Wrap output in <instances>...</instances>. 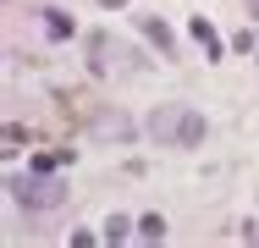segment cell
Listing matches in <instances>:
<instances>
[{"instance_id": "5", "label": "cell", "mask_w": 259, "mask_h": 248, "mask_svg": "<svg viewBox=\"0 0 259 248\" xmlns=\"http://www.w3.org/2000/svg\"><path fill=\"white\" fill-rule=\"evenodd\" d=\"M39 22H45V33H50V39H72V33H77V22H72L61 6H45V11H39Z\"/></svg>"}, {"instance_id": "10", "label": "cell", "mask_w": 259, "mask_h": 248, "mask_svg": "<svg viewBox=\"0 0 259 248\" xmlns=\"http://www.w3.org/2000/svg\"><path fill=\"white\" fill-rule=\"evenodd\" d=\"M100 6H105V11H110V6H127V0H100Z\"/></svg>"}, {"instance_id": "7", "label": "cell", "mask_w": 259, "mask_h": 248, "mask_svg": "<svg viewBox=\"0 0 259 248\" xmlns=\"http://www.w3.org/2000/svg\"><path fill=\"white\" fill-rule=\"evenodd\" d=\"M94 138H133V121L127 116H105V121H94Z\"/></svg>"}, {"instance_id": "11", "label": "cell", "mask_w": 259, "mask_h": 248, "mask_svg": "<svg viewBox=\"0 0 259 248\" xmlns=\"http://www.w3.org/2000/svg\"><path fill=\"white\" fill-rule=\"evenodd\" d=\"M248 17H259V0H248Z\"/></svg>"}, {"instance_id": "2", "label": "cell", "mask_w": 259, "mask_h": 248, "mask_svg": "<svg viewBox=\"0 0 259 248\" xmlns=\"http://www.w3.org/2000/svg\"><path fill=\"white\" fill-rule=\"evenodd\" d=\"M110 66H127V72H144L149 61L138 55V50H127L121 39H110V33H89V72H110Z\"/></svg>"}, {"instance_id": "6", "label": "cell", "mask_w": 259, "mask_h": 248, "mask_svg": "<svg viewBox=\"0 0 259 248\" xmlns=\"http://www.w3.org/2000/svg\"><path fill=\"white\" fill-rule=\"evenodd\" d=\"M138 28H144V39H149V45H155L160 55H171V50H177V39H171V28H165L160 17H138Z\"/></svg>"}, {"instance_id": "8", "label": "cell", "mask_w": 259, "mask_h": 248, "mask_svg": "<svg viewBox=\"0 0 259 248\" xmlns=\"http://www.w3.org/2000/svg\"><path fill=\"white\" fill-rule=\"evenodd\" d=\"M138 237H149V243L165 237V221H160V215H144V221H138Z\"/></svg>"}, {"instance_id": "9", "label": "cell", "mask_w": 259, "mask_h": 248, "mask_svg": "<svg viewBox=\"0 0 259 248\" xmlns=\"http://www.w3.org/2000/svg\"><path fill=\"white\" fill-rule=\"evenodd\" d=\"M105 237H110V243H121V237H127V221H121V215H110V221H105Z\"/></svg>"}, {"instance_id": "4", "label": "cell", "mask_w": 259, "mask_h": 248, "mask_svg": "<svg viewBox=\"0 0 259 248\" xmlns=\"http://www.w3.org/2000/svg\"><path fill=\"white\" fill-rule=\"evenodd\" d=\"M188 33L204 45L209 61H221V55H226V45H221V33H215V22H209V17H193V22H188Z\"/></svg>"}, {"instance_id": "3", "label": "cell", "mask_w": 259, "mask_h": 248, "mask_svg": "<svg viewBox=\"0 0 259 248\" xmlns=\"http://www.w3.org/2000/svg\"><path fill=\"white\" fill-rule=\"evenodd\" d=\"M11 198H17L22 210H55V204L66 198V188H61L55 177H45V171H28V177H11Z\"/></svg>"}, {"instance_id": "1", "label": "cell", "mask_w": 259, "mask_h": 248, "mask_svg": "<svg viewBox=\"0 0 259 248\" xmlns=\"http://www.w3.org/2000/svg\"><path fill=\"white\" fill-rule=\"evenodd\" d=\"M144 133L165 149H199L209 121H204V110H193V105H155L149 121H144Z\"/></svg>"}]
</instances>
